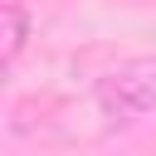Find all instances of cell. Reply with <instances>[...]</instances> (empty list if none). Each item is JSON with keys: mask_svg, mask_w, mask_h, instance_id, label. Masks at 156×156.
I'll list each match as a JSON object with an SVG mask.
<instances>
[{"mask_svg": "<svg viewBox=\"0 0 156 156\" xmlns=\"http://www.w3.org/2000/svg\"><path fill=\"white\" fill-rule=\"evenodd\" d=\"M98 107L117 127L136 117H156V58H132L117 63L107 78H98Z\"/></svg>", "mask_w": 156, "mask_h": 156, "instance_id": "cell-1", "label": "cell"}, {"mask_svg": "<svg viewBox=\"0 0 156 156\" xmlns=\"http://www.w3.org/2000/svg\"><path fill=\"white\" fill-rule=\"evenodd\" d=\"M0 20H5V44H0V58H5V68L24 54V39H29V10H24V0H5L0 5Z\"/></svg>", "mask_w": 156, "mask_h": 156, "instance_id": "cell-2", "label": "cell"}]
</instances>
